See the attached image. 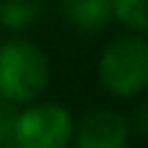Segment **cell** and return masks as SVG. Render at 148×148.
Masks as SVG:
<instances>
[{
	"label": "cell",
	"mask_w": 148,
	"mask_h": 148,
	"mask_svg": "<svg viewBox=\"0 0 148 148\" xmlns=\"http://www.w3.org/2000/svg\"><path fill=\"white\" fill-rule=\"evenodd\" d=\"M49 81V62L44 52L23 39L0 47V96L10 104L34 101Z\"/></svg>",
	"instance_id": "cell-1"
},
{
	"label": "cell",
	"mask_w": 148,
	"mask_h": 148,
	"mask_svg": "<svg viewBox=\"0 0 148 148\" xmlns=\"http://www.w3.org/2000/svg\"><path fill=\"white\" fill-rule=\"evenodd\" d=\"M99 78L114 96H135L148 86V42L140 36L114 39L101 60Z\"/></svg>",
	"instance_id": "cell-2"
},
{
	"label": "cell",
	"mask_w": 148,
	"mask_h": 148,
	"mask_svg": "<svg viewBox=\"0 0 148 148\" xmlns=\"http://www.w3.org/2000/svg\"><path fill=\"white\" fill-rule=\"evenodd\" d=\"M73 135V120L60 104H36L16 114L13 148H65Z\"/></svg>",
	"instance_id": "cell-3"
},
{
	"label": "cell",
	"mask_w": 148,
	"mask_h": 148,
	"mask_svg": "<svg viewBox=\"0 0 148 148\" xmlns=\"http://www.w3.org/2000/svg\"><path fill=\"white\" fill-rule=\"evenodd\" d=\"M127 143H130L127 120L109 109H99L83 117L75 135V148H127Z\"/></svg>",
	"instance_id": "cell-4"
},
{
	"label": "cell",
	"mask_w": 148,
	"mask_h": 148,
	"mask_svg": "<svg viewBox=\"0 0 148 148\" xmlns=\"http://www.w3.org/2000/svg\"><path fill=\"white\" fill-rule=\"evenodd\" d=\"M62 13L81 31H99L112 16V0H62Z\"/></svg>",
	"instance_id": "cell-5"
},
{
	"label": "cell",
	"mask_w": 148,
	"mask_h": 148,
	"mask_svg": "<svg viewBox=\"0 0 148 148\" xmlns=\"http://www.w3.org/2000/svg\"><path fill=\"white\" fill-rule=\"evenodd\" d=\"M44 0H0V23L8 29H26L42 13Z\"/></svg>",
	"instance_id": "cell-6"
},
{
	"label": "cell",
	"mask_w": 148,
	"mask_h": 148,
	"mask_svg": "<svg viewBox=\"0 0 148 148\" xmlns=\"http://www.w3.org/2000/svg\"><path fill=\"white\" fill-rule=\"evenodd\" d=\"M112 13L125 26L148 31V0H112Z\"/></svg>",
	"instance_id": "cell-7"
},
{
	"label": "cell",
	"mask_w": 148,
	"mask_h": 148,
	"mask_svg": "<svg viewBox=\"0 0 148 148\" xmlns=\"http://www.w3.org/2000/svg\"><path fill=\"white\" fill-rule=\"evenodd\" d=\"M13 125H16V112L8 99H0V148L13 146Z\"/></svg>",
	"instance_id": "cell-8"
},
{
	"label": "cell",
	"mask_w": 148,
	"mask_h": 148,
	"mask_svg": "<svg viewBox=\"0 0 148 148\" xmlns=\"http://www.w3.org/2000/svg\"><path fill=\"white\" fill-rule=\"evenodd\" d=\"M133 122H135V130H138L140 135H146V138H148V101L138 107V112H135V120H133Z\"/></svg>",
	"instance_id": "cell-9"
}]
</instances>
